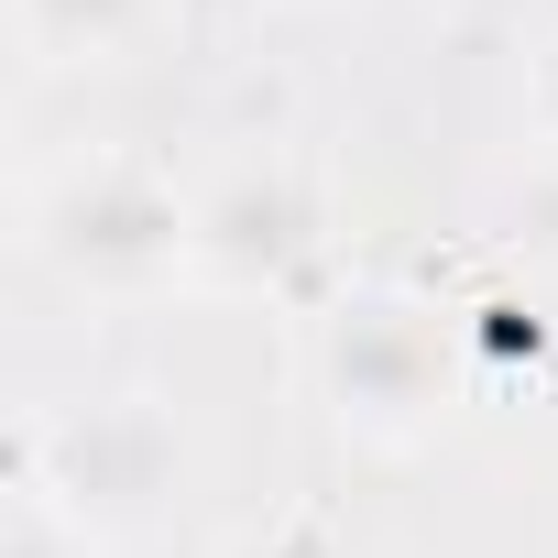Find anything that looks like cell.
Masks as SVG:
<instances>
[{
    "label": "cell",
    "instance_id": "obj_1",
    "mask_svg": "<svg viewBox=\"0 0 558 558\" xmlns=\"http://www.w3.org/2000/svg\"><path fill=\"white\" fill-rule=\"evenodd\" d=\"M34 252L66 274L77 296L143 307V296L197 286V197H175L132 154H99V165H66L34 197Z\"/></svg>",
    "mask_w": 558,
    "mask_h": 558
},
{
    "label": "cell",
    "instance_id": "obj_3",
    "mask_svg": "<svg viewBox=\"0 0 558 558\" xmlns=\"http://www.w3.org/2000/svg\"><path fill=\"white\" fill-rule=\"evenodd\" d=\"M12 482H34V493H56L66 514H88L99 536H121V525H143L154 493L175 482V427H165L154 395H99V405H77V416H56V427H23Z\"/></svg>",
    "mask_w": 558,
    "mask_h": 558
},
{
    "label": "cell",
    "instance_id": "obj_5",
    "mask_svg": "<svg viewBox=\"0 0 558 558\" xmlns=\"http://www.w3.org/2000/svg\"><path fill=\"white\" fill-rule=\"evenodd\" d=\"M165 23V0H12V34L34 66H121Z\"/></svg>",
    "mask_w": 558,
    "mask_h": 558
},
{
    "label": "cell",
    "instance_id": "obj_9",
    "mask_svg": "<svg viewBox=\"0 0 558 558\" xmlns=\"http://www.w3.org/2000/svg\"><path fill=\"white\" fill-rule=\"evenodd\" d=\"M525 99H536V132H547V154H558V34L536 45V88H525Z\"/></svg>",
    "mask_w": 558,
    "mask_h": 558
},
{
    "label": "cell",
    "instance_id": "obj_7",
    "mask_svg": "<svg viewBox=\"0 0 558 558\" xmlns=\"http://www.w3.org/2000/svg\"><path fill=\"white\" fill-rule=\"evenodd\" d=\"M504 241H514L525 274H547V286H558V154H536V165L504 186Z\"/></svg>",
    "mask_w": 558,
    "mask_h": 558
},
{
    "label": "cell",
    "instance_id": "obj_8",
    "mask_svg": "<svg viewBox=\"0 0 558 558\" xmlns=\"http://www.w3.org/2000/svg\"><path fill=\"white\" fill-rule=\"evenodd\" d=\"M219 558H362V547H351L329 514H307V504H296V514H263V525H241Z\"/></svg>",
    "mask_w": 558,
    "mask_h": 558
},
{
    "label": "cell",
    "instance_id": "obj_2",
    "mask_svg": "<svg viewBox=\"0 0 558 558\" xmlns=\"http://www.w3.org/2000/svg\"><path fill=\"white\" fill-rule=\"evenodd\" d=\"M318 384H329V416L362 449H427L438 416L460 405L449 329L416 296H340L329 329H318Z\"/></svg>",
    "mask_w": 558,
    "mask_h": 558
},
{
    "label": "cell",
    "instance_id": "obj_6",
    "mask_svg": "<svg viewBox=\"0 0 558 558\" xmlns=\"http://www.w3.org/2000/svg\"><path fill=\"white\" fill-rule=\"evenodd\" d=\"M0 558H110V536L88 514H66L56 493L12 482V525H0Z\"/></svg>",
    "mask_w": 558,
    "mask_h": 558
},
{
    "label": "cell",
    "instance_id": "obj_4",
    "mask_svg": "<svg viewBox=\"0 0 558 558\" xmlns=\"http://www.w3.org/2000/svg\"><path fill=\"white\" fill-rule=\"evenodd\" d=\"M318 252V197L286 165H241L197 197V286L219 296H274L296 286V263Z\"/></svg>",
    "mask_w": 558,
    "mask_h": 558
}]
</instances>
